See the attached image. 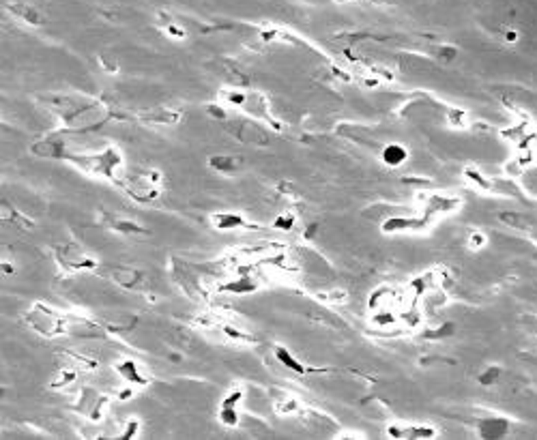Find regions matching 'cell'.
I'll return each mask as SVG.
<instances>
[{
  "label": "cell",
  "instance_id": "cell-1",
  "mask_svg": "<svg viewBox=\"0 0 537 440\" xmlns=\"http://www.w3.org/2000/svg\"><path fill=\"white\" fill-rule=\"evenodd\" d=\"M62 159H67L69 164H73L75 168H80L82 172L88 174H99L106 176L110 181H119V168L123 166V157L117 149H106L104 153H88V155H80V153H64Z\"/></svg>",
  "mask_w": 537,
  "mask_h": 440
},
{
  "label": "cell",
  "instance_id": "cell-2",
  "mask_svg": "<svg viewBox=\"0 0 537 440\" xmlns=\"http://www.w3.org/2000/svg\"><path fill=\"white\" fill-rule=\"evenodd\" d=\"M117 183L125 187V191L132 195L138 202H151L153 198L159 195V185H161V174L157 170H149L144 174H134V176H123Z\"/></svg>",
  "mask_w": 537,
  "mask_h": 440
},
{
  "label": "cell",
  "instance_id": "cell-3",
  "mask_svg": "<svg viewBox=\"0 0 537 440\" xmlns=\"http://www.w3.org/2000/svg\"><path fill=\"white\" fill-rule=\"evenodd\" d=\"M26 320L32 329L45 337L67 333V316H60L58 312L45 305H35V309L26 316Z\"/></svg>",
  "mask_w": 537,
  "mask_h": 440
},
{
  "label": "cell",
  "instance_id": "cell-4",
  "mask_svg": "<svg viewBox=\"0 0 537 440\" xmlns=\"http://www.w3.org/2000/svg\"><path fill=\"white\" fill-rule=\"evenodd\" d=\"M56 258L58 262L62 265V269L67 271H88V269H95V258L80 245V243H64V245H60L56 249Z\"/></svg>",
  "mask_w": 537,
  "mask_h": 440
},
{
  "label": "cell",
  "instance_id": "cell-5",
  "mask_svg": "<svg viewBox=\"0 0 537 440\" xmlns=\"http://www.w3.org/2000/svg\"><path fill=\"white\" fill-rule=\"evenodd\" d=\"M230 134L239 138L241 142L252 144V146H265L269 142L265 129L248 119H232L230 121Z\"/></svg>",
  "mask_w": 537,
  "mask_h": 440
},
{
  "label": "cell",
  "instance_id": "cell-6",
  "mask_svg": "<svg viewBox=\"0 0 537 440\" xmlns=\"http://www.w3.org/2000/svg\"><path fill=\"white\" fill-rule=\"evenodd\" d=\"M426 225H430V221L426 217H387L381 225V230L387 232V234L417 232V230H424Z\"/></svg>",
  "mask_w": 537,
  "mask_h": 440
},
{
  "label": "cell",
  "instance_id": "cell-7",
  "mask_svg": "<svg viewBox=\"0 0 537 440\" xmlns=\"http://www.w3.org/2000/svg\"><path fill=\"white\" fill-rule=\"evenodd\" d=\"M458 204L460 202L455 198H449V195H441V193L430 195L426 206H424V217L432 223L434 219H438L441 215H447V213H451V210H455V208H458Z\"/></svg>",
  "mask_w": 537,
  "mask_h": 440
},
{
  "label": "cell",
  "instance_id": "cell-8",
  "mask_svg": "<svg viewBox=\"0 0 537 440\" xmlns=\"http://www.w3.org/2000/svg\"><path fill=\"white\" fill-rule=\"evenodd\" d=\"M108 277L110 280L121 286V288H127V290H134L142 284V273L140 271H134V269H125V267H117V269H110L108 271Z\"/></svg>",
  "mask_w": 537,
  "mask_h": 440
},
{
  "label": "cell",
  "instance_id": "cell-9",
  "mask_svg": "<svg viewBox=\"0 0 537 440\" xmlns=\"http://www.w3.org/2000/svg\"><path fill=\"white\" fill-rule=\"evenodd\" d=\"M477 430H479L481 438H490V440L492 438H503L508 434V430H510V421L503 419V417H488V419L479 421Z\"/></svg>",
  "mask_w": 537,
  "mask_h": 440
},
{
  "label": "cell",
  "instance_id": "cell-10",
  "mask_svg": "<svg viewBox=\"0 0 537 440\" xmlns=\"http://www.w3.org/2000/svg\"><path fill=\"white\" fill-rule=\"evenodd\" d=\"M208 166L222 174H235L246 166V161L239 155H213L208 159Z\"/></svg>",
  "mask_w": 537,
  "mask_h": 440
},
{
  "label": "cell",
  "instance_id": "cell-11",
  "mask_svg": "<svg viewBox=\"0 0 537 440\" xmlns=\"http://www.w3.org/2000/svg\"><path fill=\"white\" fill-rule=\"evenodd\" d=\"M117 369L121 374V378L129 380V382H136V384H146L149 382V378H146V374L140 369L138 361H134V358H123L121 363H117Z\"/></svg>",
  "mask_w": 537,
  "mask_h": 440
},
{
  "label": "cell",
  "instance_id": "cell-12",
  "mask_svg": "<svg viewBox=\"0 0 537 440\" xmlns=\"http://www.w3.org/2000/svg\"><path fill=\"white\" fill-rule=\"evenodd\" d=\"M381 159H383V164L385 166H389V168H398V166H402L406 159H409V151L404 149L402 144H387L385 149H383V153H381Z\"/></svg>",
  "mask_w": 537,
  "mask_h": 440
},
{
  "label": "cell",
  "instance_id": "cell-13",
  "mask_svg": "<svg viewBox=\"0 0 537 440\" xmlns=\"http://www.w3.org/2000/svg\"><path fill=\"white\" fill-rule=\"evenodd\" d=\"M32 153L39 155V157H64V153H67V149H64V144L60 140H54V138H47V140H41L37 144H32Z\"/></svg>",
  "mask_w": 537,
  "mask_h": 440
},
{
  "label": "cell",
  "instance_id": "cell-14",
  "mask_svg": "<svg viewBox=\"0 0 537 440\" xmlns=\"http://www.w3.org/2000/svg\"><path fill=\"white\" fill-rule=\"evenodd\" d=\"M211 221H213V225L217 228V230H237V228H254V225H250L246 219H243L241 215H235V213H215L213 217H211Z\"/></svg>",
  "mask_w": 537,
  "mask_h": 440
},
{
  "label": "cell",
  "instance_id": "cell-15",
  "mask_svg": "<svg viewBox=\"0 0 537 440\" xmlns=\"http://www.w3.org/2000/svg\"><path fill=\"white\" fill-rule=\"evenodd\" d=\"M11 13H15L18 18H22L24 22H28V24H32V26H39L43 20H41V15H39V11L37 9H32L30 5H26V3H18V5H9L7 7Z\"/></svg>",
  "mask_w": 537,
  "mask_h": 440
},
{
  "label": "cell",
  "instance_id": "cell-16",
  "mask_svg": "<svg viewBox=\"0 0 537 440\" xmlns=\"http://www.w3.org/2000/svg\"><path fill=\"white\" fill-rule=\"evenodd\" d=\"M275 358L286 367V369H290V371H295V374H305V367L297 361L295 356H292L286 348H282V346H275Z\"/></svg>",
  "mask_w": 537,
  "mask_h": 440
},
{
  "label": "cell",
  "instance_id": "cell-17",
  "mask_svg": "<svg viewBox=\"0 0 537 440\" xmlns=\"http://www.w3.org/2000/svg\"><path fill=\"white\" fill-rule=\"evenodd\" d=\"M108 225L112 228V230L123 232V234H144V228L138 225L136 221H129V219H114V217H110Z\"/></svg>",
  "mask_w": 537,
  "mask_h": 440
},
{
  "label": "cell",
  "instance_id": "cell-18",
  "mask_svg": "<svg viewBox=\"0 0 537 440\" xmlns=\"http://www.w3.org/2000/svg\"><path fill=\"white\" fill-rule=\"evenodd\" d=\"M144 119L149 121V123H164V125H170V123H176L181 117H178L176 112L166 110V108H164V110L157 108V110H153V112H146Z\"/></svg>",
  "mask_w": 537,
  "mask_h": 440
},
{
  "label": "cell",
  "instance_id": "cell-19",
  "mask_svg": "<svg viewBox=\"0 0 537 440\" xmlns=\"http://www.w3.org/2000/svg\"><path fill=\"white\" fill-rule=\"evenodd\" d=\"M219 421L224 428H237L239 426V411L232 404H222L219 408Z\"/></svg>",
  "mask_w": 537,
  "mask_h": 440
},
{
  "label": "cell",
  "instance_id": "cell-20",
  "mask_svg": "<svg viewBox=\"0 0 537 440\" xmlns=\"http://www.w3.org/2000/svg\"><path fill=\"white\" fill-rule=\"evenodd\" d=\"M499 219L505 223V225L514 228V230H525V232L531 230V223H529L523 215H520V213H501Z\"/></svg>",
  "mask_w": 537,
  "mask_h": 440
},
{
  "label": "cell",
  "instance_id": "cell-21",
  "mask_svg": "<svg viewBox=\"0 0 537 440\" xmlns=\"http://www.w3.org/2000/svg\"><path fill=\"white\" fill-rule=\"evenodd\" d=\"M464 174H466V178L470 183H473L475 187H481V189H490V181L479 172V170H475V168H466L464 170Z\"/></svg>",
  "mask_w": 537,
  "mask_h": 440
},
{
  "label": "cell",
  "instance_id": "cell-22",
  "mask_svg": "<svg viewBox=\"0 0 537 440\" xmlns=\"http://www.w3.org/2000/svg\"><path fill=\"white\" fill-rule=\"evenodd\" d=\"M453 331H455L453 324H451V322H445V324H441V327L426 331V337H428V339H445V337L453 335Z\"/></svg>",
  "mask_w": 537,
  "mask_h": 440
},
{
  "label": "cell",
  "instance_id": "cell-23",
  "mask_svg": "<svg viewBox=\"0 0 537 440\" xmlns=\"http://www.w3.org/2000/svg\"><path fill=\"white\" fill-rule=\"evenodd\" d=\"M295 223H297L295 215L286 213V215H280L278 219L273 221V228H278V230H284V232H288V230H292V228H295Z\"/></svg>",
  "mask_w": 537,
  "mask_h": 440
},
{
  "label": "cell",
  "instance_id": "cell-24",
  "mask_svg": "<svg viewBox=\"0 0 537 440\" xmlns=\"http://www.w3.org/2000/svg\"><path fill=\"white\" fill-rule=\"evenodd\" d=\"M501 376V367H488L484 374H479V382L481 384H494Z\"/></svg>",
  "mask_w": 537,
  "mask_h": 440
},
{
  "label": "cell",
  "instance_id": "cell-25",
  "mask_svg": "<svg viewBox=\"0 0 537 440\" xmlns=\"http://www.w3.org/2000/svg\"><path fill=\"white\" fill-rule=\"evenodd\" d=\"M164 30L168 32L172 39H185V30L178 26L176 22H172V20H166V22H164Z\"/></svg>",
  "mask_w": 537,
  "mask_h": 440
},
{
  "label": "cell",
  "instance_id": "cell-26",
  "mask_svg": "<svg viewBox=\"0 0 537 440\" xmlns=\"http://www.w3.org/2000/svg\"><path fill=\"white\" fill-rule=\"evenodd\" d=\"M470 249H479V247H484L486 245V236L484 234H479V232H475V234H470Z\"/></svg>",
  "mask_w": 537,
  "mask_h": 440
},
{
  "label": "cell",
  "instance_id": "cell-27",
  "mask_svg": "<svg viewBox=\"0 0 537 440\" xmlns=\"http://www.w3.org/2000/svg\"><path fill=\"white\" fill-rule=\"evenodd\" d=\"M436 56L438 58H443V60H451L453 56H455V47H438V50H436Z\"/></svg>",
  "mask_w": 537,
  "mask_h": 440
},
{
  "label": "cell",
  "instance_id": "cell-28",
  "mask_svg": "<svg viewBox=\"0 0 537 440\" xmlns=\"http://www.w3.org/2000/svg\"><path fill=\"white\" fill-rule=\"evenodd\" d=\"M206 110H208V114H213V117H217L219 121H228V114H226L222 108H217V106H208Z\"/></svg>",
  "mask_w": 537,
  "mask_h": 440
},
{
  "label": "cell",
  "instance_id": "cell-29",
  "mask_svg": "<svg viewBox=\"0 0 537 440\" xmlns=\"http://www.w3.org/2000/svg\"><path fill=\"white\" fill-rule=\"evenodd\" d=\"M516 39H518V32H516V30H508V32H505V41L514 43Z\"/></svg>",
  "mask_w": 537,
  "mask_h": 440
}]
</instances>
